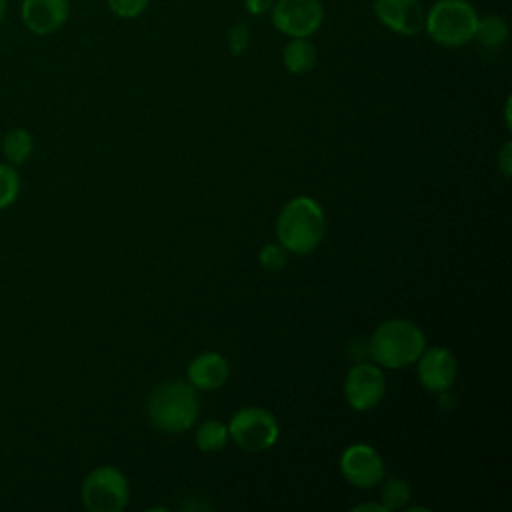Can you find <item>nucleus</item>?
<instances>
[{"mask_svg": "<svg viewBox=\"0 0 512 512\" xmlns=\"http://www.w3.org/2000/svg\"><path fill=\"white\" fill-rule=\"evenodd\" d=\"M326 218L320 204L308 196H296L286 202L276 220L280 244L296 256H306L318 248L324 238Z\"/></svg>", "mask_w": 512, "mask_h": 512, "instance_id": "f257e3e1", "label": "nucleus"}, {"mask_svg": "<svg viewBox=\"0 0 512 512\" xmlns=\"http://www.w3.org/2000/svg\"><path fill=\"white\" fill-rule=\"evenodd\" d=\"M426 348L424 332L410 320L392 318L382 322L370 336V356L378 366L404 368L418 360Z\"/></svg>", "mask_w": 512, "mask_h": 512, "instance_id": "f03ea898", "label": "nucleus"}, {"mask_svg": "<svg viewBox=\"0 0 512 512\" xmlns=\"http://www.w3.org/2000/svg\"><path fill=\"white\" fill-rule=\"evenodd\" d=\"M150 422L166 434H182L198 416V396L190 382L168 380L158 384L148 398Z\"/></svg>", "mask_w": 512, "mask_h": 512, "instance_id": "7ed1b4c3", "label": "nucleus"}, {"mask_svg": "<svg viewBox=\"0 0 512 512\" xmlns=\"http://www.w3.org/2000/svg\"><path fill=\"white\" fill-rule=\"evenodd\" d=\"M478 10L470 0H436L424 16V32L444 48H460L474 40Z\"/></svg>", "mask_w": 512, "mask_h": 512, "instance_id": "20e7f679", "label": "nucleus"}, {"mask_svg": "<svg viewBox=\"0 0 512 512\" xmlns=\"http://www.w3.org/2000/svg\"><path fill=\"white\" fill-rule=\"evenodd\" d=\"M130 488L126 476L114 466H98L82 482L80 498L90 512H120L128 504Z\"/></svg>", "mask_w": 512, "mask_h": 512, "instance_id": "39448f33", "label": "nucleus"}, {"mask_svg": "<svg viewBox=\"0 0 512 512\" xmlns=\"http://www.w3.org/2000/svg\"><path fill=\"white\" fill-rule=\"evenodd\" d=\"M228 426V438H232L242 450L262 452L276 444L278 422L272 412L260 406H246L232 414Z\"/></svg>", "mask_w": 512, "mask_h": 512, "instance_id": "423d86ee", "label": "nucleus"}, {"mask_svg": "<svg viewBox=\"0 0 512 512\" xmlns=\"http://www.w3.org/2000/svg\"><path fill=\"white\" fill-rule=\"evenodd\" d=\"M268 14L272 26L288 38H312L326 18L322 0H274Z\"/></svg>", "mask_w": 512, "mask_h": 512, "instance_id": "0eeeda50", "label": "nucleus"}, {"mask_svg": "<svg viewBox=\"0 0 512 512\" xmlns=\"http://www.w3.org/2000/svg\"><path fill=\"white\" fill-rule=\"evenodd\" d=\"M386 392L384 372L376 364H356L344 378V398L350 408L364 412L378 406Z\"/></svg>", "mask_w": 512, "mask_h": 512, "instance_id": "6e6552de", "label": "nucleus"}, {"mask_svg": "<svg viewBox=\"0 0 512 512\" xmlns=\"http://www.w3.org/2000/svg\"><path fill=\"white\" fill-rule=\"evenodd\" d=\"M372 14L398 36H416L424 30L426 8L420 0H372Z\"/></svg>", "mask_w": 512, "mask_h": 512, "instance_id": "1a4fd4ad", "label": "nucleus"}, {"mask_svg": "<svg viewBox=\"0 0 512 512\" xmlns=\"http://www.w3.org/2000/svg\"><path fill=\"white\" fill-rule=\"evenodd\" d=\"M340 472L356 488H372L384 478V462L368 444H350L340 456Z\"/></svg>", "mask_w": 512, "mask_h": 512, "instance_id": "9d476101", "label": "nucleus"}, {"mask_svg": "<svg viewBox=\"0 0 512 512\" xmlns=\"http://www.w3.org/2000/svg\"><path fill=\"white\" fill-rule=\"evenodd\" d=\"M70 18V0H22L20 20L36 36H50Z\"/></svg>", "mask_w": 512, "mask_h": 512, "instance_id": "9b49d317", "label": "nucleus"}, {"mask_svg": "<svg viewBox=\"0 0 512 512\" xmlns=\"http://www.w3.org/2000/svg\"><path fill=\"white\" fill-rule=\"evenodd\" d=\"M418 380L428 392H442L454 384L456 360L444 346L424 348L418 356Z\"/></svg>", "mask_w": 512, "mask_h": 512, "instance_id": "f8f14e48", "label": "nucleus"}, {"mask_svg": "<svg viewBox=\"0 0 512 512\" xmlns=\"http://www.w3.org/2000/svg\"><path fill=\"white\" fill-rule=\"evenodd\" d=\"M230 366L218 352H200L188 362V382L196 390H218L228 380Z\"/></svg>", "mask_w": 512, "mask_h": 512, "instance_id": "ddd939ff", "label": "nucleus"}, {"mask_svg": "<svg viewBox=\"0 0 512 512\" xmlns=\"http://www.w3.org/2000/svg\"><path fill=\"white\" fill-rule=\"evenodd\" d=\"M318 62L316 44L310 38H288L282 46V64L290 74H308Z\"/></svg>", "mask_w": 512, "mask_h": 512, "instance_id": "4468645a", "label": "nucleus"}, {"mask_svg": "<svg viewBox=\"0 0 512 512\" xmlns=\"http://www.w3.org/2000/svg\"><path fill=\"white\" fill-rule=\"evenodd\" d=\"M34 152V138L26 128H12L2 138V156L8 164L20 166Z\"/></svg>", "mask_w": 512, "mask_h": 512, "instance_id": "2eb2a0df", "label": "nucleus"}, {"mask_svg": "<svg viewBox=\"0 0 512 512\" xmlns=\"http://www.w3.org/2000/svg\"><path fill=\"white\" fill-rule=\"evenodd\" d=\"M508 34H510V28L502 14L490 12V14L478 16L474 40H478L482 46L498 48L508 40Z\"/></svg>", "mask_w": 512, "mask_h": 512, "instance_id": "dca6fc26", "label": "nucleus"}, {"mask_svg": "<svg viewBox=\"0 0 512 512\" xmlns=\"http://www.w3.org/2000/svg\"><path fill=\"white\" fill-rule=\"evenodd\" d=\"M194 442L202 452H218L228 442V426L220 420H206L198 426Z\"/></svg>", "mask_w": 512, "mask_h": 512, "instance_id": "f3484780", "label": "nucleus"}, {"mask_svg": "<svg viewBox=\"0 0 512 512\" xmlns=\"http://www.w3.org/2000/svg\"><path fill=\"white\" fill-rule=\"evenodd\" d=\"M410 500V486L402 478H390L384 482L380 490V504L390 512L404 508L406 502Z\"/></svg>", "mask_w": 512, "mask_h": 512, "instance_id": "a211bd4d", "label": "nucleus"}, {"mask_svg": "<svg viewBox=\"0 0 512 512\" xmlns=\"http://www.w3.org/2000/svg\"><path fill=\"white\" fill-rule=\"evenodd\" d=\"M20 194V174L16 166L6 160L0 162V210H6L16 202Z\"/></svg>", "mask_w": 512, "mask_h": 512, "instance_id": "6ab92c4d", "label": "nucleus"}, {"mask_svg": "<svg viewBox=\"0 0 512 512\" xmlns=\"http://www.w3.org/2000/svg\"><path fill=\"white\" fill-rule=\"evenodd\" d=\"M250 28L244 22H236L226 30V46L232 56H242L250 48Z\"/></svg>", "mask_w": 512, "mask_h": 512, "instance_id": "aec40b11", "label": "nucleus"}, {"mask_svg": "<svg viewBox=\"0 0 512 512\" xmlns=\"http://www.w3.org/2000/svg\"><path fill=\"white\" fill-rule=\"evenodd\" d=\"M150 0H106V6L108 10L122 18V20H132V18H138L140 14L146 12Z\"/></svg>", "mask_w": 512, "mask_h": 512, "instance_id": "412c9836", "label": "nucleus"}, {"mask_svg": "<svg viewBox=\"0 0 512 512\" xmlns=\"http://www.w3.org/2000/svg\"><path fill=\"white\" fill-rule=\"evenodd\" d=\"M286 256H288V250L282 246V244H266L260 254H258V260L262 264L264 270L268 272H278L284 268L286 264Z\"/></svg>", "mask_w": 512, "mask_h": 512, "instance_id": "4be33fe9", "label": "nucleus"}, {"mask_svg": "<svg viewBox=\"0 0 512 512\" xmlns=\"http://www.w3.org/2000/svg\"><path fill=\"white\" fill-rule=\"evenodd\" d=\"M274 0H244V8L250 16H264L270 12Z\"/></svg>", "mask_w": 512, "mask_h": 512, "instance_id": "5701e85b", "label": "nucleus"}, {"mask_svg": "<svg viewBox=\"0 0 512 512\" xmlns=\"http://www.w3.org/2000/svg\"><path fill=\"white\" fill-rule=\"evenodd\" d=\"M510 156H512V144L510 142H506L504 144V148L500 150V170H502V174L508 178L510 176V170H512V162H510Z\"/></svg>", "mask_w": 512, "mask_h": 512, "instance_id": "b1692460", "label": "nucleus"}, {"mask_svg": "<svg viewBox=\"0 0 512 512\" xmlns=\"http://www.w3.org/2000/svg\"><path fill=\"white\" fill-rule=\"evenodd\" d=\"M354 512H364V510H372V512H388L382 504H372V502H366V504H358L352 508Z\"/></svg>", "mask_w": 512, "mask_h": 512, "instance_id": "393cba45", "label": "nucleus"}, {"mask_svg": "<svg viewBox=\"0 0 512 512\" xmlns=\"http://www.w3.org/2000/svg\"><path fill=\"white\" fill-rule=\"evenodd\" d=\"M6 14H8V0H0V24L4 22Z\"/></svg>", "mask_w": 512, "mask_h": 512, "instance_id": "a878e982", "label": "nucleus"}]
</instances>
